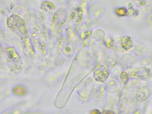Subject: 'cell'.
Here are the masks:
<instances>
[{"instance_id":"cell-10","label":"cell","mask_w":152,"mask_h":114,"mask_svg":"<svg viewBox=\"0 0 152 114\" xmlns=\"http://www.w3.org/2000/svg\"><path fill=\"white\" fill-rule=\"evenodd\" d=\"M41 8L42 10L48 11L54 10L55 8V6L52 2L45 1L42 2L41 4Z\"/></svg>"},{"instance_id":"cell-16","label":"cell","mask_w":152,"mask_h":114,"mask_svg":"<svg viewBox=\"0 0 152 114\" xmlns=\"http://www.w3.org/2000/svg\"><path fill=\"white\" fill-rule=\"evenodd\" d=\"M140 113H141V112H140V111L138 110L137 111H136V112H135L133 114H140Z\"/></svg>"},{"instance_id":"cell-4","label":"cell","mask_w":152,"mask_h":114,"mask_svg":"<svg viewBox=\"0 0 152 114\" xmlns=\"http://www.w3.org/2000/svg\"><path fill=\"white\" fill-rule=\"evenodd\" d=\"M68 18V13L65 9H61L56 11L53 17V22L56 26H61Z\"/></svg>"},{"instance_id":"cell-9","label":"cell","mask_w":152,"mask_h":114,"mask_svg":"<svg viewBox=\"0 0 152 114\" xmlns=\"http://www.w3.org/2000/svg\"><path fill=\"white\" fill-rule=\"evenodd\" d=\"M115 14L119 17L128 16V10L125 7L116 8L114 10Z\"/></svg>"},{"instance_id":"cell-6","label":"cell","mask_w":152,"mask_h":114,"mask_svg":"<svg viewBox=\"0 0 152 114\" xmlns=\"http://www.w3.org/2000/svg\"><path fill=\"white\" fill-rule=\"evenodd\" d=\"M82 10L80 7H77L71 11L70 15V19L73 21H80L82 18Z\"/></svg>"},{"instance_id":"cell-7","label":"cell","mask_w":152,"mask_h":114,"mask_svg":"<svg viewBox=\"0 0 152 114\" xmlns=\"http://www.w3.org/2000/svg\"><path fill=\"white\" fill-rule=\"evenodd\" d=\"M149 95L148 90L146 88L140 89L137 91L136 94V99L139 102L145 101Z\"/></svg>"},{"instance_id":"cell-12","label":"cell","mask_w":152,"mask_h":114,"mask_svg":"<svg viewBox=\"0 0 152 114\" xmlns=\"http://www.w3.org/2000/svg\"><path fill=\"white\" fill-rule=\"evenodd\" d=\"M106 45L107 47L109 48H112L114 47V41L112 39H109L108 40L106 41Z\"/></svg>"},{"instance_id":"cell-5","label":"cell","mask_w":152,"mask_h":114,"mask_svg":"<svg viewBox=\"0 0 152 114\" xmlns=\"http://www.w3.org/2000/svg\"><path fill=\"white\" fill-rule=\"evenodd\" d=\"M121 46L125 50H128L132 48L133 42L132 38L129 36H123L120 38Z\"/></svg>"},{"instance_id":"cell-15","label":"cell","mask_w":152,"mask_h":114,"mask_svg":"<svg viewBox=\"0 0 152 114\" xmlns=\"http://www.w3.org/2000/svg\"><path fill=\"white\" fill-rule=\"evenodd\" d=\"M66 52H70L72 50L71 48L70 47H66Z\"/></svg>"},{"instance_id":"cell-11","label":"cell","mask_w":152,"mask_h":114,"mask_svg":"<svg viewBox=\"0 0 152 114\" xmlns=\"http://www.w3.org/2000/svg\"><path fill=\"white\" fill-rule=\"evenodd\" d=\"M121 80L122 85H125L129 82V76L126 73L123 72L121 73L120 76Z\"/></svg>"},{"instance_id":"cell-1","label":"cell","mask_w":152,"mask_h":114,"mask_svg":"<svg viewBox=\"0 0 152 114\" xmlns=\"http://www.w3.org/2000/svg\"><path fill=\"white\" fill-rule=\"evenodd\" d=\"M6 55L7 65L8 70L14 75L21 74L23 69L24 62L15 48L10 47L5 50Z\"/></svg>"},{"instance_id":"cell-13","label":"cell","mask_w":152,"mask_h":114,"mask_svg":"<svg viewBox=\"0 0 152 114\" xmlns=\"http://www.w3.org/2000/svg\"><path fill=\"white\" fill-rule=\"evenodd\" d=\"M103 114H115L113 111H103Z\"/></svg>"},{"instance_id":"cell-8","label":"cell","mask_w":152,"mask_h":114,"mask_svg":"<svg viewBox=\"0 0 152 114\" xmlns=\"http://www.w3.org/2000/svg\"><path fill=\"white\" fill-rule=\"evenodd\" d=\"M13 93L17 96H22L26 93V89L22 85H16L13 88Z\"/></svg>"},{"instance_id":"cell-3","label":"cell","mask_w":152,"mask_h":114,"mask_svg":"<svg viewBox=\"0 0 152 114\" xmlns=\"http://www.w3.org/2000/svg\"><path fill=\"white\" fill-rule=\"evenodd\" d=\"M109 76V71L106 66L103 65H98L94 71V79L97 82L100 83L105 82Z\"/></svg>"},{"instance_id":"cell-2","label":"cell","mask_w":152,"mask_h":114,"mask_svg":"<svg viewBox=\"0 0 152 114\" xmlns=\"http://www.w3.org/2000/svg\"><path fill=\"white\" fill-rule=\"evenodd\" d=\"M129 76L130 78L146 81L152 77V71L147 67H140L132 71Z\"/></svg>"},{"instance_id":"cell-14","label":"cell","mask_w":152,"mask_h":114,"mask_svg":"<svg viewBox=\"0 0 152 114\" xmlns=\"http://www.w3.org/2000/svg\"><path fill=\"white\" fill-rule=\"evenodd\" d=\"M91 114H101V113L98 110H93V111L91 112Z\"/></svg>"}]
</instances>
